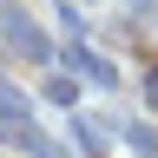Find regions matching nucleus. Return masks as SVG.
<instances>
[{
  "label": "nucleus",
  "mask_w": 158,
  "mask_h": 158,
  "mask_svg": "<svg viewBox=\"0 0 158 158\" xmlns=\"http://www.w3.org/2000/svg\"><path fill=\"white\" fill-rule=\"evenodd\" d=\"M0 112H27V92H20L13 79H0Z\"/></svg>",
  "instance_id": "20e7f679"
},
{
  "label": "nucleus",
  "mask_w": 158,
  "mask_h": 158,
  "mask_svg": "<svg viewBox=\"0 0 158 158\" xmlns=\"http://www.w3.org/2000/svg\"><path fill=\"white\" fill-rule=\"evenodd\" d=\"M125 145H132L138 158H158V138H152V125H132V132H125Z\"/></svg>",
  "instance_id": "7ed1b4c3"
},
{
  "label": "nucleus",
  "mask_w": 158,
  "mask_h": 158,
  "mask_svg": "<svg viewBox=\"0 0 158 158\" xmlns=\"http://www.w3.org/2000/svg\"><path fill=\"white\" fill-rule=\"evenodd\" d=\"M0 145L13 152H33V158H59V145L33 125V112H0Z\"/></svg>",
  "instance_id": "f257e3e1"
},
{
  "label": "nucleus",
  "mask_w": 158,
  "mask_h": 158,
  "mask_svg": "<svg viewBox=\"0 0 158 158\" xmlns=\"http://www.w3.org/2000/svg\"><path fill=\"white\" fill-rule=\"evenodd\" d=\"M0 27H7V46H13V53H27V59H46V53H53V40L40 33V27H33L27 13H13V7H0Z\"/></svg>",
  "instance_id": "f03ea898"
},
{
  "label": "nucleus",
  "mask_w": 158,
  "mask_h": 158,
  "mask_svg": "<svg viewBox=\"0 0 158 158\" xmlns=\"http://www.w3.org/2000/svg\"><path fill=\"white\" fill-rule=\"evenodd\" d=\"M79 66H86V79H99V86H112V66H106L99 53H79Z\"/></svg>",
  "instance_id": "39448f33"
},
{
  "label": "nucleus",
  "mask_w": 158,
  "mask_h": 158,
  "mask_svg": "<svg viewBox=\"0 0 158 158\" xmlns=\"http://www.w3.org/2000/svg\"><path fill=\"white\" fill-rule=\"evenodd\" d=\"M145 99H152V106H158V66L145 73Z\"/></svg>",
  "instance_id": "423d86ee"
}]
</instances>
